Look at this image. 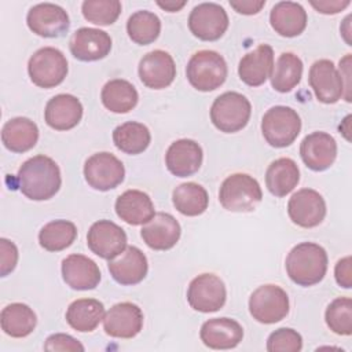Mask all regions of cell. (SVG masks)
I'll return each mask as SVG.
<instances>
[{
	"mask_svg": "<svg viewBox=\"0 0 352 352\" xmlns=\"http://www.w3.org/2000/svg\"><path fill=\"white\" fill-rule=\"evenodd\" d=\"M300 182L297 164L287 157L278 158L270 164L265 172V186L275 197H285L294 190Z\"/></svg>",
	"mask_w": 352,
	"mask_h": 352,
	"instance_id": "30",
	"label": "cell"
},
{
	"mask_svg": "<svg viewBox=\"0 0 352 352\" xmlns=\"http://www.w3.org/2000/svg\"><path fill=\"white\" fill-rule=\"evenodd\" d=\"M308 81L316 99L322 103H336L344 95V85L340 73L329 59H319L312 63Z\"/></svg>",
	"mask_w": 352,
	"mask_h": 352,
	"instance_id": "15",
	"label": "cell"
},
{
	"mask_svg": "<svg viewBox=\"0 0 352 352\" xmlns=\"http://www.w3.org/2000/svg\"><path fill=\"white\" fill-rule=\"evenodd\" d=\"M227 63L224 58L212 50L195 52L186 67L188 82L198 91L209 92L217 89L227 78Z\"/></svg>",
	"mask_w": 352,
	"mask_h": 352,
	"instance_id": "4",
	"label": "cell"
},
{
	"mask_svg": "<svg viewBox=\"0 0 352 352\" xmlns=\"http://www.w3.org/2000/svg\"><path fill=\"white\" fill-rule=\"evenodd\" d=\"M77 236V227L69 220L47 223L38 232L40 246L48 252H60L69 248Z\"/></svg>",
	"mask_w": 352,
	"mask_h": 352,
	"instance_id": "37",
	"label": "cell"
},
{
	"mask_svg": "<svg viewBox=\"0 0 352 352\" xmlns=\"http://www.w3.org/2000/svg\"><path fill=\"white\" fill-rule=\"evenodd\" d=\"M125 168L122 162L111 153L92 154L84 165V177L87 183L99 191H109L122 183Z\"/></svg>",
	"mask_w": 352,
	"mask_h": 352,
	"instance_id": "10",
	"label": "cell"
},
{
	"mask_svg": "<svg viewBox=\"0 0 352 352\" xmlns=\"http://www.w3.org/2000/svg\"><path fill=\"white\" fill-rule=\"evenodd\" d=\"M301 348V336L289 327H282L272 331L267 340V351L270 352H298Z\"/></svg>",
	"mask_w": 352,
	"mask_h": 352,
	"instance_id": "41",
	"label": "cell"
},
{
	"mask_svg": "<svg viewBox=\"0 0 352 352\" xmlns=\"http://www.w3.org/2000/svg\"><path fill=\"white\" fill-rule=\"evenodd\" d=\"M28 73L34 85L40 88H54L59 85L67 74L66 56L54 47L40 48L30 56Z\"/></svg>",
	"mask_w": 352,
	"mask_h": 352,
	"instance_id": "7",
	"label": "cell"
},
{
	"mask_svg": "<svg viewBox=\"0 0 352 352\" xmlns=\"http://www.w3.org/2000/svg\"><path fill=\"white\" fill-rule=\"evenodd\" d=\"M38 140L37 125L26 117L8 120L1 129V142L12 153H25L36 146Z\"/></svg>",
	"mask_w": 352,
	"mask_h": 352,
	"instance_id": "29",
	"label": "cell"
},
{
	"mask_svg": "<svg viewBox=\"0 0 352 352\" xmlns=\"http://www.w3.org/2000/svg\"><path fill=\"white\" fill-rule=\"evenodd\" d=\"M87 245L96 256L113 260L126 248V234L116 223L99 220L91 226L87 234Z\"/></svg>",
	"mask_w": 352,
	"mask_h": 352,
	"instance_id": "14",
	"label": "cell"
},
{
	"mask_svg": "<svg viewBox=\"0 0 352 352\" xmlns=\"http://www.w3.org/2000/svg\"><path fill=\"white\" fill-rule=\"evenodd\" d=\"M180 232V224L172 214L158 212L143 226L140 235L148 248L154 250H168L177 243Z\"/></svg>",
	"mask_w": 352,
	"mask_h": 352,
	"instance_id": "22",
	"label": "cell"
},
{
	"mask_svg": "<svg viewBox=\"0 0 352 352\" xmlns=\"http://www.w3.org/2000/svg\"><path fill=\"white\" fill-rule=\"evenodd\" d=\"M143 327V312L133 302H118L103 316L106 334L116 338H133Z\"/></svg>",
	"mask_w": 352,
	"mask_h": 352,
	"instance_id": "17",
	"label": "cell"
},
{
	"mask_svg": "<svg viewBox=\"0 0 352 352\" xmlns=\"http://www.w3.org/2000/svg\"><path fill=\"white\" fill-rule=\"evenodd\" d=\"M157 6L161 7L165 11L176 12V11L182 10L186 6V1L184 0L183 1H172V0H169V1H157Z\"/></svg>",
	"mask_w": 352,
	"mask_h": 352,
	"instance_id": "48",
	"label": "cell"
},
{
	"mask_svg": "<svg viewBox=\"0 0 352 352\" xmlns=\"http://www.w3.org/2000/svg\"><path fill=\"white\" fill-rule=\"evenodd\" d=\"M188 28L199 40L214 41L226 33L228 28V15L220 4L201 3L190 12Z\"/></svg>",
	"mask_w": 352,
	"mask_h": 352,
	"instance_id": "11",
	"label": "cell"
},
{
	"mask_svg": "<svg viewBox=\"0 0 352 352\" xmlns=\"http://www.w3.org/2000/svg\"><path fill=\"white\" fill-rule=\"evenodd\" d=\"M126 32L133 43L147 45L158 38L161 32V21L154 12L140 10L128 18Z\"/></svg>",
	"mask_w": 352,
	"mask_h": 352,
	"instance_id": "38",
	"label": "cell"
},
{
	"mask_svg": "<svg viewBox=\"0 0 352 352\" xmlns=\"http://www.w3.org/2000/svg\"><path fill=\"white\" fill-rule=\"evenodd\" d=\"M109 271L113 279L124 286H132L142 282L148 270L144 253L136 246H126L118 257L109 260Z\"/></svg>",
	"mask_w": 352,
	"mask_h": 352,
	"instance_id": "20",
	"label": "cell"
},
{
	"mask_svg": "<svg viewBox=\"0 0 352 352\" xmlns=\"http://www.w3.org/2000/svg\"><path fill=\"white\" fill-rule=\"evenodd\" d=\"M340 77L344 85V98L346 102H351V54H346L340 60Z\"/></svg>",
	"mask_w": 352,
	"mask_h": 352,
	"instance_id": "46",
	"label": "cell"
},
{
	"mask_svg": "<svg viewBox=\"0 0 352 352\" xmlns=\"http://www.w3.org/2000/svg\"><path fill=\"white\" fill-rule=\"evenodd\" d=\"M29 29L41 37H60L70 26L67 12L58 4L40 3L33 6L26 16Z\"/></svg>",
	"mask_w": 352,
	"mask_h": 352,
	"instance_id": "12",
	"label": "cell"
},
{
	"mask_svg": "<svg viewBox=\"0 0 352 352\" xmlns=\"http://www.w3.org/2000/svg\"><path fill=\"white\" fill-rule=\"evenodd\" d=\"M173 206L184 216H199L208 209L209 197L206 190L194 182L179 184L172 192Z\"/></svg>",
	"mask_w": 352,
	"mask_h": 352,
	"instance_id": "36",
	"label": "cell"
},
{
	"mask_svg": "<svg viewBox=\"0 0 352 352\" xmlns=\"http://www.w3.org/2000/svg\"><path fill=\"white\" fill-rule=\"evenodd\" d=\"M287 213L294 224L302 228H312L323 221L326 202L316 190L301 188L289 199Z\"/></svg>",
	"mask_w": 352,
	"mask_h": 352,
	"instance_id": "13",
	"label": "cell"
},
{
	"mask_svg": "<svg viewBox=\"0 0 352 352\" xmlns=\"http://www.w3.org/2000/svg\"><path fill=\"white\" fill-rule=\"evenodd\" d=\"M102 103L113 113H128L131 111L139 100L136 88L126 80L114 78L104 84L102 88Z\"/></svg>",
	"mask_w": 352,
	"mask_h": 352,
	"instance_id": "32",
	"label": "cell"
},
{
	"mask_svg": "<svg viewBox=\"0 0 352 352\" xmlns=\"http://www.w3.org/2000/svg\"><path fill=\"white\" fill-rule=\"evenodd\" d=\"M351 4L349 0H319L311 1V6L322 14H337Z\"/></svg>",
	"mask_w": 352,
	"mask_h": 352,
	"instance_id": "45",
	"label": "cell"
},
{
	"mask_svg": "<svg viewBox=\"0 0 352 352\" xmlns=\"http://www.w3.org/2000/svg\"><path fill=\"white\" fill-rule=\"evenodd\" d=\"M0 275L7 276L14 271L18 261V249L14 242L1 238L0 239Z\"/></svg>",
	"mask_w": 352,
	"mask_h": 352,
	"instance_id": "42",
	"label": "cell"
},
{
	"mask_svg": "<svg viewBox=\"0 0 352 352\" xmlns=\"http://www.w3.org/2000/svg\"><path fill=\"white\" fill-rule=\"evenodd\" d=\"M62 276L74 290H91L100 282V270L84 254H69L62 261Z\"/></svg>",
	"mask_w": 352,
	"mask_h": 352,
	"instance_id": "25",
	"label": "cell"
},
{
	"mask_svg": "<svg viewBox=\"0 0 352 352\" xmlns=\"http://www.w3.org/2000/svg\"><path fill=\"white\" fill-rule=\"evenodd\" d=\"M301 131V120L297 111L287 106H274L263 116L261 132L272 147L290 146Z\"/></svg>",
	"mask_w": 352,
	"mask_h": 352,
	"instance_id": "6",
	"label": "cell"
},
{
	"mask_svg": "<svg viewBox=\"0 0 352 352\" xmlns=\"http://www.w3.org/2000/svg\"><path fill=\"white\" fill-rule=\"evenodd\" d=\"M202 148L191 139H179L173 142L165 154L168 170L177 177H187L198 172L202 164Z\"/></svg>",
	"mask_w": 352,
	"mask_h": 352,
	"instance_id": "21",
	"label": "cell"
},
{
	"mask_svg": "<svg viewBox=\"0 0 352 352\" xmlns=\"http://www.w3.org/2000/svg\"><path fill=\"white\" fill-rule=\"evenodd\" d=\"M300 155L304 164L315 170L329 169L337 157V143L326 132H312L307 135L300 144Z\"/></svg>",
	"mask_w": 352,
	"mask_h": 352,
	"instance_id": "18",
	"label": "cell"
},
{
	"mask_svg": "<svg viewBox=\"0 0 352 352\" xmlns=\"http://www.w3.org/2000/svg\"><path fill=\"white\" fill-rule=\"evenodd\" d=\"M0 323L3 331L14 338H22L29 336L37 323L33 309L22 302H12L3 308L0 315Z\"/></svg>",
	"mask_w": 352,
	"mask_h": 352,
	"instance_id": "33",
	"label": "cell"
},
{
	"mask_svg": "<svg viewBox=\"0 0 352 352\" xmlns=\"http://www.w3.org/2000/svg\"><path fill=\"white\" fill-rule=\"evenodd\" d=\"M249 311L260 323H276L289 314V296L278 285H263L252 293Z\"/></svg>",
	"mask_w": 352,
	"mask_h": 352,
	"instance_id": "8",
	"label": "cell"
},
{
	"mask_svg": "<svg viewBox=\"0 0 352 352\" xmlns=\"http://www.w3.org/2000/svg\"><path fill=\"white\" fill-rule=\"evenodd\" d=\"M263 191L258 182L248 173H234L220 186L219 201L230 212H253L261 202Z\"/></svg>",
	"mask_w": 352,
	"mask_h": 352,
	"instance_id": "3",
	"label": "cell"
},
{
	"mask_svg": "<svg viewBox=\"0 0 352 352\" xmlns=\"http://www.w3.org/2000/svg\"><path fill=\"white\" fill-rule=\"evenodd\" d=\"M272 29L283 37H296L307 26V12L304 7L294 1L276 3L270 14Z\"/></svg>",
	"mask_w": 352,
	"mask_h": 352,
	"instance_id": "28",
	"label": "cell"
},
{
	"mask_svg": "<svg viewBox=\"0 0 352 352\" xmlns=\"http://www.w3.org/2000/svg\"><path fill=\"white\" fill-rule=\"evenodd\" d=\"M62 177L58 164L47 155H34L26 160L16 175L21 192L33 201L52 198L60 188Z\"/></svg>",
	"mask_w": 352,
	"mask_h": 352,
	"instance_id": "1",
	"label": "cell"
},
{
	"mask_svg": "<svg viewBox=\"0 0 352 352\" xmlns=\"http://www.w3.org/2000/svg\"><path fill=\"white\" fill-rule=\"evenodd\" d=\"M104 307L95 298H78L73 301L66 311V322L72 329L87 333L96 329L103 320Z\"/></svg>",
	"mask_w": 352,
	"mask_h": 352,
	"instance_id": "31",
	"label": "cell"
},
{
	"mask_svg": "<svg viewBox=\"0 0 352 352\" xmlns=\"http://www.w3.org/2000/svg\"><path fill=\"white\" fill-rule=\"evenodd\" d=\"M326 323L331 331L340 336H351L352 333V300L349 297H338L326 308Z\"/></svg>",
	"mask_w": 352,
	"mask_h": 352,
	"instance_id": "39",
	"label": "cell"
},
{
	"mask_svg": "<svg viewBox=\"0 0 352 352\" xmlns=\"http://www.w3.org/2000/svg\"><path fill=\"white\" fill-rule=\"evenodd\" d=\"M69 48L72 55L82 62L103 59L111 50V37L100 29L80 28L70 38Z\"/></svg>",
	"mask_w": 352,
	"mask_h": 352,
	"instance_id": "19",
	"label": "cell"
},
{
	"mask_svg": "<svg viewBox=\"0 0 352 352\" xmlns=\"http://www.w3.org/2000/svg\"><path fill=\"white\" fill-rule=\"evenodd\" d=\"M226 298L224 282L214 274H201L188 285L187 301L198 312H216L223 308Z\"/></svg>",
	"mask_w": 352,
	"mask_h": 352,
	"instance_id": "9",
	"label": "cell"
},
{
	"mask_svg": "<svg viewBox=\"0 0 352 352\" xmlns=\"http://www.w3.org/2000/svg\"><path fill=\"white\" fill-rule=\"evenodd\" d=\"M116 213L131 226L146 224L155 214L151 198L140 190H126L122 192L116 201Z\"/></svg>",
	"mask_w": 352,
	"mask_h": 352,
	"instance_id": "27",
	"label": "cell"
},
{
	"mask_svg": "<svg viewBox=\"0 0 352 352\" xmlns=\"http://www.w3.org/2000/svg\"><path fill=\"white\" fill-rule=\"evenodd\" d=\"M230 6L239 14L253 15L257 14L264 6L265 0H246V1H230Z\"/></svg>",
	"mask_w": 352,
	"mask_h": 352,
	"instance_id": "47",
	"label": "cell"
},
{
	"mask_svg": "<svg viewBox=\"0 0 352 352\" xmlns=\"http://www.w3.org/2000/svg\"><path fill=\"white\" fill-rule=\"evenodd\" d=\"M82 117L81 102L70 94H59L51 98L44 110V120L48 126L56 131L74 128Z\"/></svg>",
	"mask_w": 352,
	"mask_h": 352,
	"instance_id": "23",
	"label": "cell"
},
{
	"mask_svg": "<svg viewBox=\"0 0 352 352\" xmlns=\"http://www.w3.org/2000/svg\"><path fill=\"white\" fill-rule=\"evenodd\" d=\"M274 66V50L268 44H260L254 51L248 52L238 66L239 78L249 87H258L271 76Z\"/></svg>",
	"mask_w": 352,
	"mask_h": 352,
	"instance_id": "26",
	"label": "cell"
},
{
	"mask_svg": "<svg viewBox=\"0 0 352 352\" xmlns=\"http://www.w3.org/2000/svg\"><path fill=\"white\" fill-rule=\"evenodd\" d=\"M44 349L45 351H72V352H77V351H84V346L72 336L69 334H63V333H56L52 334L47 338L45 344H44Z\"/></svg>",
	"mask_w": 352,
	"mask_h": 352,
	"instance_id": "43",
	"label": "cell"
},
{
	"mask_svg": "<svg viewBox=\"0 0 352 352\" xmlns=\"http://www.w3.org/2000/svg\"><path fill=\"white\" fill-rule=\"evenodd\" d=\"M252 114V106L239 92H224L214 99L210 107L212 124L221 132L234 133L246 126Z\"/></svg>",
	"mask_w": 352,
	"mask_h": 352,
	"instance_id": "5",
	"label": "cell"
},
{
	"mask_svg": "<svg viewBox=\"0 0 352 352\" xmlns=\"http://www.w3.org/2000/svg\"><path fill=\"white\" fill-rule=\"evenodd\" d=\"M140 81L151 89L169 87L176 77V65L173 58L162 50H154L146 54L139 62Z\"/></svg>",
	"mask_w": 352,
	"mask_h": 352,
	"instance_id": "16",
	"label": "cell"
},
{
	"mask_svg": "<svg viewBox=\"0 0 352 352\" xmlns=\"http://www.w3.org/2000/svg\"><path fill=\"white\" fill-rule=\"evenodd\" d=\"M81 11L88 22L107 26L114 23L120 16L121 3L118 0H85Z\"/></svg>",
	"mask_w": 352,
	"mask_h": 352,
	"instance_id": "40",
	"label": "cell"
},
{
	"mask_svg": "<svg viewBox=\"0 0 352 352\" xmlns=\"http://www.w3.org/2000/svg\"><path fill=\"white\" fill-rule=\"evenodd\" d=\"M334 276L337 283L344 287V289H349L352 286V272H351V256H346L341 260H338V263L336 264V270H334Z\"/></svg>",
	"mask_w": 352,
	"mask_h": 352,
	"instance_id": "44",
	"label": "cell"
},
{
	"mask_svg": "<svg viewBox=\"0 0 352 352\" xmlns=\"http://www.w3.org/2000/svg\"><path fill=\"white\" fill-rule=\"evenodd\" d=\"M199 337L208 348L231 349L242 341L243 329L234 319L213 318L202 324Z\"/></svg>",
	"mask_w": 352,
	"mask_h": 352,
	"instance_id": "24",
	"label": "cell"
},
{
	"mask_svg": "<svg viewBox=\"0 0 352 352\" xmlns=\"http://www.w3.org/2000/svg\"><path fill=\"white\" fill-rule=\"evenodd\" d=\"M302 62L293 52H283L276 59L271 72V85L275 91L290 92L301 80Z\"/></svg>",
	"mask_w": 352,
	"mask_h": 352,
	"instance_id": "35",
	"label": "cell"
},
{
	"mask_svg": "<svg viewBox=\"0 0 352 352\" xmlns=\"http://www.w3.org/2000/svg\"><path fill=\"white\" fill-rule=\"evenodd\" d=\"M286 272L298 286H312L319 283L327 271V253L314 242H301L287 254Z\"/></svg>",
	"mask_w": 352,
	"mask_h": 352,
	"instance_id": "2",
	"label": "cell"
},
{
	"mask_svg": "<svg viewBox=\"0 0 352 352\" xmlns=\"http://www.w3.org/2000/svg\"><path fill=\"white\" fill-rule=\"evenodd\" d=\"M113 142L122 153L135 155L143 153L148 147L151 135L148 128L142 122L126 121L114 129Z\"/></svg>",
	"mask_w": 352,
	"mask_h": 352,
	"instance_id": "34",
	"label": "cell"
}]
</instances>
